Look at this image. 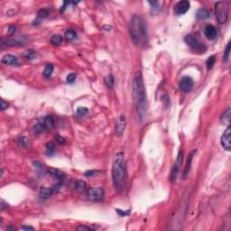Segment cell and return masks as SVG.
<instances>
[{"mask_svg": "<svg viewBox=\"0 0 231 231\" xmlns=\"http://www.w3.org/2000/svg\"><path fill=\"white\" fill-rule=\"evenodd\" d=\"M230 116H231V110L230 107H228L224 113L221 116V122L225 123V124H229L230 123Z\"/></svg>", "mask_w": 231, "mask_h": 231, "instance_id": "obj_21", "label": "cell"}, {"mask_svg": "<svg viewBox=\"0 0 231 231\" xmlns=\"http://www.w3.org/2000/svg\"><path fill=\"white\" fill-rule=\"evenodd\" d=\"M54 67L53 64H47L46 66H45V70L43 71V75H44V77L45 78H50L52 75H53V72H54Z\"/></svg>", "mask_w": 231, "mask_h": 231, "instance_id": "obj_22", "label": "cell"}, {"mask_svg": "<svg viewBox=\"0 0 231 231\" xmlns=\"http://www.w3.org/2000/svg\"><path fill=\"white\" fill-rule=\"evenodd\" d=\"M190 2L189 1H181L175 6V14L177 16H182L187 13L190 9Z\"/></svg>", "mask_w": 231, "mask_h": 231, "instance_id": "obj_11", "label": "cell"}, {"mask_svg": "<svg viewBox=\"0 0 231 231\" xmlns=\"http://www.w3.org/2000/svg\"><path fill=\"white\" fill-rule=\"evenodd\" d=\"M21 229H23V230H34L35 229H34V228H32V227L24 226V227H22V228H21Z\"/></svg>", "mask_w": 231, "mask_h": 231, "instance_id": "obj_40", "label": "cell"}, {"mask_svg": "<svg viewBox=\"0 0 231 231\" xmlns=\"http://www.w3.org/2000/svg\"><path fill=\"white\" fill-rule=\"evenodd\" d=\"M77 36V32L73 29H68L64 34V37L67 41H74Z\"/></svg>", "mask_w": 231, "mask_h": 231, "instance_id": "obj_20", "label": "cell"}, {"mask_svg": "<svg viewBox=\"0 0 231 231\" xmlns=\"http://www.w3.org/2000/svg\"><path fill=\"white\" fill-rule=\"evenodd\" d=\"M8 107V103H7L5 100H1V108H2V110H5V109H7Z\"/></svg>", "mask_w": 231, "mask_h": 231, "instance_id": "obj_37", "label": "cell"}, {"mask_svg": "<svg viewBox=\"0 0 231 231\" xmlns=\"http://www.w3.org/2000/svg\"><path fill=\"white\" fill-rule=\"evenodd\" d=\"M229 54H230V43H228L226 46V49L224 51V55H223V61L224 62H227L229 59Z\"/></svg>", "mask_w": 231, "mask_h": 231, "instance_id": "obj_28", "label": "cell"}, {"mask_svg": "<svg viewBox=\"0 0 231 231\" xmlns=\"http://www.w3.org/2000/svg\"><path fill=\"white\" fill-rule=\"evenodd\" d=\"M231 127L229 125L228 128L224 131L222 136H221V145L226 151H230L231 149Z\"/></svg>", "mask_w": 231, "mask_h": 231, "instance_id": "obj_9", "label": "cell"}, {"mask_svg": "<svg viewBox=\"0 0 231 231\" xmlns=\"http://www.w3.org/2000/svg\"><path fill=\"white\" fill-rule=\"evenodd\" d=\"M25 42L23 41V39H10L7 41V45H10V46H16V45H25Z\"/></svg>", "mask_w": 231, "mask_h": 231, "instance_id": "obj_23", "label": "cell"}, {"mask_svg": "<svg viewBox=\"0 0 231 231\" xmlns=\"http://www.w3.org/2000/svg\"><path fill=\"white\" fill-rule=\"evenodd\" d=\"M196 17L198 20H206L210 17V13L208 9L200 8V10H198L196 14Z\"/></svg>", "mask_w": 231, "mask_h": 231, "instance_id": "obj_17", "label": "cell"}, {"mask_svg": "<svg viewBox=\"0 0 231 231\" xmlns=\"http://www.w3.org/2000/svg\"><path fill=\"white\" fill-rule=\"evenodd\" d=\"M129 34L135 46L144 48L148 44L146 24L140 16L134 15L132 16L129 23Z\"/></svg>", "mask_w": 231, "mask_h": 231, "instance_id": "obj_2", "label": "cell"}, {"mask_svg": "<svg viewBox=\"0 0 231 231\" xmlns=\"http://www.w3.org/2000/svg\"><path fill=\"white\" fill-rule=\"evenodd\" d=\"M42 123L45 125V129H52L54 127L55 120H54V117L53 116H47L46 117H45V119L43 120Z\"/></svg>", "mask_w": 231, "mask_h": 231, "instance_id": "obj_16", "label": "cell"}, {"mask_svg": "<svg viewBox=\"0 0 231 231\" xmlns=\"http://www.w3.org/2000/svg\"><path fill=\"white\" fill-rule=\"evenodd\" d=\"M193 85H194V81L192 80V78L190 76L182 77L180 80V84H179L180 89L183 90L184 92H190L193 88Z\"/></svg>", "mask_w": 231, "mask_h": 231, "instance_id": "obj_8", "label": "cell"}, {"mask_svg": "<svg viewBox=\"0 0 231 231\" xmlns=\"http://www.w3.org/2000/svg\"><path fill=\"white\" fill-rule=\"evenodd\" d=\"M97 172H98V171H93V170H91V171H87V172H85L84 175H85L86 177H91V176L96 175Z\"/></svg>", "mask_w": 231, "mask_h": 231, "instance_id": "obj_35", "label": "cell"}, {"mask_svg": "<svg viewBox=\"0 0 231 231\" xmlns=\"http://www.w3.org/2000/svg\"><path fill=\"white\" fill-rule=\"evenodd\" d=\"M196 151H192L189 157H188V160H187V163L185 168H184V172H183V179H185L187 177V175L189 174V172H190V169H191V162H192V157H193V154Z\"/></svg>", "mask_w": 231, "mask_h": 231, "instance_id": "obj_19", "label": "cell"}, {"mask_svg": "<svg viewBox=\"0 0 231 231\" xmlns=\"http://www.w3.org/2000/svg\"><path fill=\"white\" fill-rule=\"evenodd\" d=\"M184 41L186 42L187 45H189L191 49L195 50L197 52L205 53L206 50H207L206 45L202 42H200L196 36L192 35H188L185 36Z\"/></svg>", "mask_w": 231, "mask_h": 231, "instance_id": "obj_5", "label": "cell"}, {"mask_svg": "<svg viewBox=\"0 0 231 231\" xmlns=\"http://www.w3.org/2000/svg\"><path fill=\"white\" fill-rule=\"evenodd\" d=\"M56 140H57V142L59 143V144H63V143L65 142V140L62 138V136H60V135H57L56 136Z\"/></svg>", "mask_w": 231, "mask_h": 231, "instance_id": "obj_39", "label": "cell"}, {"mask_svg": "<svg viewBox=\"0 0 231 231\" xmlns=\"http://www.w3.org/2000/svg\"><path fill=\"white\" fill-rule=\"evenodd\" d=\"M105 84L107 85V88H113L115 84V78L113 75H108L105 78Z\"/></svg>", "mask_w": 231, "mask_h": 231, "instance_id": "obj_26", "label": "cell"}, {"mask_svg": "<svg viewBox=\"0 0 231 231\" xmlns=\"http://www.w3.org/2000/svg\"><path fill=\"white\" fill-rule=\"evenodd\" d=\"M89 113V109L87 108V107H78V109H77V111H76V114L78 116H80V117H82V116H85L87 115Z\"/></svg>", "mask_w": 231, "mask_h": 231, "instance_id": "obj_29", "label": "cell"}, {"mask_svg": "<svg viewBox=\"0 0 231 231\" xmlns=\"http://www.w3.org/2000/svg\"><path fill=\"white\" fill-rule=\"evenodd\" d=\"M1 62L4 63V64H6V65H10V66H18L19 65L18 59L15 55H12V54H7V55H5L2 58Z\"/></svg>", "mask_w": 231, "mask_h": 231, "instance_id": "obj_12", "label": "cell"}, {"mask_svg": "<svg viewBox=\"0 0 231 231\" xmlns=\"http://www.w3.org/2000/svg\"><path fill=\"white\" fill-rule=\"evenodd\" d=\"M48 172H49V174H51L52 176H54L56 180H58L61 182H62V181H64V179H65V174L62 172H61L60 170L51 168V169L48 170Z\"/></svg>", "mask_w": 231, "mask_h": 231, "instance_id": "obj_14", "label": "cell"}, {"mask_svg": "<svg viewBox=\"0 0 231 231\" xmlns=\"http://www.w3.org/2000/svg\"><path fill=\"white\" fill-rule=\"evenodd\" d=\"M133 98L138 116L141 120H144L147 114V99L141 72H137L134 78Z\"/></svg>", "mask_w": 231, "mask_h": 231, "instance_id": "obj_1", "label": "cell"}, {"mask_svg": "<svg viewBox=\"0 0 231 231\" xmlns=\"http://www.w3.org/2000/svg\"><path fill=\"white\" fill-rule=\"evenodd\" d=\"M182 152H179V154H178L177 160L175 162L172 172H171V181L172 182H174L176 180V178L178 176V173H179V170H180V166L182 165Z\"/></svg>", "mask_w": 231, "mask_h": 231, "instance_id": "obj_10", "label": "cell"}, {"mask_svg": "<svg viewBox=\"0 0 231 231\" xmlns=\"http://www.w3.org/2000/svg\"><path fill=\"white\" fill-rule=\"evenodd\" d=\"M148 3L151 5L152 8L153 9H154V10H159V6H160V5H159L158 2H155V1H152L151 2V1H149Z\"/></svg>", "mask_w": 231, "mask_h": 231, "instance_id": "obj_36", "label": "cell"}, {"mask_svg": "<svg viewBox=\"0 0 231 231\" xmlns=\"http://www.w3.org/2000/svg\"><path fill=\"white\" fill-rule=\"evenodd\" d=\"M15 32H16V26H9L8 35H13V34H14Z\"/></svg>", "mask_w": 231, "mask_h": 231, "instance_id": "obj_38", "label": "cell"}, {"mask_svg": "<svg viewBox=\"0 0 231 231\" xmlns=\"http://www.w3.org/2000/svg\"><path fill=\"white\" fill-rule=\"evenodd\" d=\"M217 29L216 27L212 26V25H208L206 26L204 28V35L210 39V40H213L217 37Z\"/></svg>", "mask_w": 231, "mask_h": 231, "instance_id": "obj_13", "label": "cell"}, {"mask_svg": "<svg viewBox=\"0 0 231 231\" xmlns=\"http://www.w3.org/2000/svg\"><path fill=\"white\" fill-rule=\"evenodd\" d=\"M112 181L117 191H122L126 184V164L123 157L117 156L112 165Z\"/></svg>", "mask_w": 231, "mask_h": 231, "instance_id": "obj_3", "label": "cell"}, {"mask_svg": "<svg viewBox=\"0 0 231 231\" xmlns=\"http://www.w3.org/2000/svg\"><path fill=\"white\" fill-rule=\"evenodd\" d=\"M46 149H47V153L50 155H52L54 153V150H55V144H54V142H49L47 144H46Z\"/></svg>", "mask_w": 231, "mask_h": 231, "instance_id": "obj_31", "label": "cell"}, {"mask_svg": "<svg viewBox=\"0 0 231 231\" xmlns=\"http://www.w3.org/2000/svg\"><path fill=\"white\" fill-rule=\"evenodd\" d=\"M74 189L78 191V192H83L84 191H86L87 189V185L85 183L84 181L82 180H77L74 183Z\"/></svg>", "mask_w": 231, "mask_h": 231, "instance_id": "obj_18", "label": "cell"}, {"mask_svg": "<svg viewBox=\"0 0 231 231\" xmlns=\"http://www.w3.org/2000/svg\"><path fill=\"white\" fill-rule=\"evenodd\" d=\"M49 14H50V12H49L48 9L46 8L40 9V10L38 11V13H37V16L40 18V19H45V18L48 17Z\"/></svg>", "mask_w": 231, "mask_h": 231, "instance_id": "obj_27", "label": "cell"}, {"mask_svg": "<svg viewBox=\"0 0 231 231\" xmlns=\"http://www.w3.org/2000/svg\"><path fill=\"white\" fill-rule=\"evenodd\" d=\"M126 127V117L124 115L119 116L116 121L115 133L116 136H121Z\"/></svg>", "mask_w": 231, "mask_h": 231, "instance_id": "obj_7", "label": "cell"}, {"mask_svg": "<svg viewBox=\"0 0 231 231\" xmlns=\"http://www.w3.org/2000/svg\"><path fill=\"white\" fill-rule=\"evenodd\" d=\"M229 4L227 1H220L215 5V14L220 24H225L229 18Z\"/></svg>", "mask_w": 231, "mask_h": 231, "instance_id": "obj_4", "label": "cell"}, {"mask_svg": "<svg viewBox=\"0 0 231 231\" xmlns=\"http://www.w3.org/2000/svg\"><path fill=\"white\" fill-rule=\"evenodd\" d=\"M62 36L61 35H54L51 37V44L54 45H62Z\"/></svg>", "mask_w": 231, "mask_h": 231, "instance_id": "obj_25", "label": "cell"}, {"mask_svg": "<svg viewBox=\"0 0 231 231\" xmlns=\"http://www.w3.org/2000/svg\"><path fill=\"white\" fill-rule=\"evenodd\" d=\"M54 190V188H46V187H42L39 191V195L42 199H49L51 196L53 195Z\"/></svg>", "mask_w": 231, "mask_h": 231, "instance_id": "obj_15", "label": "cell"}, {"mask_svg": "<svg viewBox=\"0 0 231 231\" xmlns=\"http://www.w3.org/2000/svg\"><path fill=\"white\" fill-rule=\"evenodd\" d=\"M87 196L90 200L98 202V201L103 200L105 192L101 187H92V188H89L87 191Z\"/></svg>", "mask_w": 231, "mask_h": 231, "instance_id": "obj_6", "label": "cell"}, {"mask_svg": "<svg viewBox=\"0 0 231 231\" xmlns=\"http://www.w3.org/2000/svg\"><path fill=\"white\" fill-rule=\"evenodd\" d=\"M76 80V74L75 73H71V74H69L68 76H67V82L68 83H73L74 81Z\"/></svg>", "mask_w": 231, "mask_h": 231, "instance_id": "obj_33", "label": "cell"}, {"mask_svg": "<svg viewBox=\"0 0 231 231\" xmlns=\"http://www.w3.org/2000/svg\"><path fill=\"white\" fill-rule=\"evenodd\" d=\"M78 231H92L93 229L89 228V227H87V226H84V225H80V226H78L77 229H76Z\"/></svg>", "mask_w": 231, "mask_h": 231, "instance_id": "obj_34", "label": "cell"}, {"mask_svg": "<svg viewBox=\"0 0 231 231\" xmlns=\"http://www.w3.org/2000/svg\"><path fill=\"white\" fill-rule=\"evenodd\" d=\"M215 62H216V58H215V56H214V55L210 56V57L207 60V62H206V65H207L208 70H210V69H212V68H213L214 64H215Z\"/></svg>", "mask_w": 231, "mask_h": 231, "instance_id": "obj_30", "label": "cell"}, {"mask_svg": "<svg viewBox=\"0 0 231 231\" xmlns=\"http://www.w3.org/2000/svg\"><path fill=\"white\" fill-rule=\"evenodd\" d=\"M18 144L22 146V147H28L29 146V141L26 136H21L18 140Z\"/></svg>", "mask_w": 231, "mask_h": 231, "instance_id": "obj_32", "label": "cell"}, {"mask_svg": "<svg viewBox=\"0 0 231 231\" xmlns=\"http://www.w3.org/2000/svg\"><path fill=\"white\" fill-rule=\"evenodd\" d=\"M24 57L27 60H29V61H33L37 57V54H36L35 50L30 49V50H27L26 52L24 54Z\"/></svg>", "mask_w": 231, "mask_h": 231, "instance_id": "obj_24", "label": "cell"}]
</instances>
